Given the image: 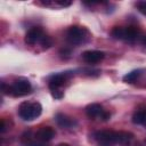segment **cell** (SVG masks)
Listing matches in <instances>:
<instances>
[{
    "mask_svg": "<svg viewBox=\"0 0 146 146\" xmlns=\"http://www.w3.org/2000/svg\"><path fill=\"white\" fill-rule=\"evenodd\" d=\"M113 38L127 42H133L140 38L139 31L133 26H115L112 30Z\"/></svg>",
    "mask_w": 146,
    "mask_h": 146,
    "instance_id": "6",
    "label": "cell"
},
{
    "mask_svg": "<svg viewBox=\"0 0 146 146\" xmlns=\"http://www.w3.org/2000/svg\"><path fill=\"white\" fill-rule=\"evenodd\" d=\"M72 76L71 72H63V73H57L50 76L49 82H48V87L49 90L51 92V96L55 99H62L64 96V92L62 90V87L64 86L65 82H67L70 80V78Z\"/></svg>",
    "mask_w": 146,
    "mask_h": 146,
    "instance_id": "4",
    "label": "cell"
},
{
    "mask_svg": "<svg viewBox=\"0 0 146 146\" xmlns=\"http://www.w3.org/2000/svg\"><path fill=\"white\" fill-rule=\"evenodd\" d=\"M55 121L60 128H64V129L73 128L74 125H76V121L73 117H70L68 115L63 113H57L55 116Z\"/></svg>",
    "mask_w": 146,
    "mask_h": 146,
    "instance_id": "11",
    "label": "cell"
},
{
    "mask_svg": "<svg viewBox=\"0 0 146 146\" xmlns=\"http://www.w3.org/2000/svg\"><path fill=\"white\" fill-rule=\"evenodd\" d=\"M136 6L141 14H146V1H139V2H137Z\"/></svg>",
    "mask_w": 146,
    "mask_h": 146,
    "instance_id": "16",
    "label": "cell"
},
{
    "mask_svg": "<svg viewBox=\"0 0 146 146\" xmlns=\"http://www.w3.org/2000/svg\"><path fill=\"white\" fill-rule=\"evenodd\" d=\"M44 49H47V48H49L51 44H52V39L49 36V35H44L43 36V39H42V41H41V43H40Z\"/></svg>",
    "mask_w": 146,
    "mask_h": 146,
    "instance_id": "15",
    "label": "cell"
},
{
    "mask_svg": "<svg viewBox=\"0 0 146 146\" xmlns=\"http://www.w3.org/2000/svg\"><path fill=\"white\" fill-rule=\"evenodd\" d=\"M55 130L51 128V127H42L40 128L36 133H35V138L36 140L39 141H42V143H47V141H50L54 137H55Z\"/></svg>",
    "mask_w": 146,
    "mask_h": 146,
    "instance_id": "10",
    "label": "cell"
},
{
    "mask_svg": "<svg viewBox=\"0 0 146 146\" xmlns=\"http://www.w3.org/2000/svg\"><path fill=\"white\" fill-rule=\"evenodd\" d=\"M86 114H87V116H88L89 119H92V120L99 117V119H102L103 121H107V120L111 117V114H110L108 112H106V111L102 107V105L96 104V103L90 104V105H88V106L86 107Z\"/></svg>",
    "mask_w": 146,
    "mask_h": 146,
    "instance_id": "7",
    "label": "cell"
},
{
    "mask_svg": "<svg viewBox=\"0 0 146 146\" xmlns=\"http://www.w3.org/2000/svg\"><path fill=\"white\" fill-rule=\"evenodd\" d=\"M25 146H46L44 143L42 141H36V140H29L27 143H25Z\"/></svg>",
    "mask_w": 146,
    "mask_h": 146,
    "instance_id": "17",
    "label": "cell"
},
{
    "mask_svg": "<svg viewBox=\"0 0 146 146\" xmlns=\"http://www.w3.org/2000/svg\"><path fill=\"white\" fill-rule=\"evenodd\" d=\"M140 41H141V43H143L144 46H146V35L140 36Z\"/></svg>",
    "mask_w": 146,
    "mask_h": 146,
    "instance_id": "19",
    "label": "cell"
},
{
    "mask_svg": "<svg viewBox=\"0 0 146 146\" xmlns=\"http://www.w3.org/2000/svg\"><path fill=\"white\" fill-rule=\"evenodd\" d=\"M72 2L71 1H63V0H48V1H41V5L50 8H65L68 7Z\"/></svg>",
    "mask_w": 146,
    "mask_h": 146,
    "instance_id": "13",
    "label": "cell"
},
{
    "mask_svg": "<svg viewBox=\"0 0 146 146\" xmlns=\"http://www.w3.org/2000/svg\"><path fill=\"white\" fill-rule=\"evenodd\" d=\"M42 113V106L38 102H23L18 107V115L24 121H32Z\"/></svg>",
    "mask_w": 146,
    "mask_h": 146,
    "instance_id": "5",
    "label": "cell"
},
{
    "mask_svg": "<svg viewBox=\"0 0 146 146\" xmlns=\"http://www.w3.org/2000/svg\"><path fill=\"white\" fill-rule=\"evenodd\" d=\"M58 146H70L68 144H66V143H62V144H59Z\"/></svg>",
    "mask_w": 146,
    "mask_h": 146,
    "instance_id": "20",
    "label": "cell"
},
{
    "mask_svg": "<svg viewBox=\"0 0 146 146\" xmlns=\"http://www.w3.org/2000/svg\"><path fill=\"white\" fill-rule=\"evenodd\" d=\"M105 57L104 51L100 50H87L82 52V59L87 64H97Z\"/></svg>",
    "mask_w": 146,
    "mask_h": 146,
    "instance_id": "9",
    "label": "cell"
},
{
    "mask_svg": "<svg viewBox=\"0 0 146 146\" xmlns=\"http://www.w3.org/2000/svg\"><path fill=\"white\" fill-rule=\"evenodd\" d=\"M44 35L46 34H44L42 27L33 26L27 31V33L25 34V39L24 40H25V43L33 46V44H36V43H41V41H42Z\"/></svg>",
    "mask_w": 146,
    "mask_h": 146,
    "instance_id": "8",
    "label": "cell"
},
{
    "mask_svg": "<svg viewBox=\"0 0 146 146\" xmlns=\"http://www.w3.org/2000/svg\"><path fill=\"white\" fill-rule=\"evenodd\" d=\"M133 135L125 131L100 130L94 133V139L97 146H129Z\"/></svg>",
    "mask_w": 146,
    "mask_h": 146,
    "instance_id": "1",
    "label": "cell"
},
{
    "mask_svg": "<svg viewBox=\"0 0 146 146\" xmlns=\"http://www.w3.org/2000/svg\"><path fill=\"white\" fill-rule=\"evenodd\" d=\"M141 72H143V70H140V68L133 70V71L127 73V74L123 76V81L127 82V83H133V82H136L137 79L141 75Z\"/></svg>",
    "mask_w": 146,
    "mask_h": 146,
    "instance_id": "14",
    "label": "cell"
},
{
    "mask_svg": "<svg viewBox=\"0 0 146 146\" xmlns=\"http://www.w3.org/2000/svg\"><path fill=\"white\" fill-rule=\"evenodd\" d=\"M6 127H5V120H1V132H5Z\"/></svg>",
    "mask_w": 146,
    "mask_h": 146,
    "instance_id": "18",
    "label": "cell"
},
{
    "mask_svg": "<svg viewBox=\"0 0 146 146\" xmlns=\"http://www.w3.org/2000/svg\"><path fill=\"white\" fill-rule=\"evenodd\" d=\"M1 89H2L3 94L11 95V96H15V97H22V96H25V95L31 92L32 86H31V82L27 79L18 78L10 86H6V83L2 82L1 83Z\"/></svg>",
    "mask_w": 146,
    "mask_h": 146,
    "instance_id": "2",
    "label": "cell"
},
{
    "mask_svg": "<svg viewBox=\"0 0 146 146\" xmlns=\"http://www.w3.org/2000/svg\"><path fill=\"white\" fill-rule=\"evenodd\" d=\"M132 122L135 124H139L146 128V108L137 110L132 115Z\"/></svg>",
    "mask_w": 146,
    "mask_h": 146,
    "instance_id": "12",
    "label": "cell"
},
{
    "mask_svg": "<svg viewBox=\"0 0 146 146\" xmlns=\"http://www.w3.org/2000/svg\"><path fill=\"white\" fill-rule=\"evenodd\" d=\"M91 39V33L83 26L73 25L66 31V40L73 46H80L87 43Z\"/></svg>",
    "mask_w": 146,
    "mask_h": 146,
    "instance_id": "3",
    "label": "cell"
}]
</instances>
